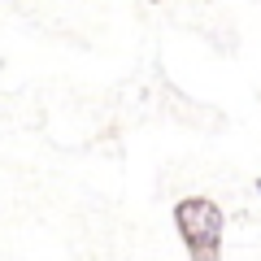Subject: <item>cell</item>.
<instances>
[{
    "label": "cell",
    "mask_w": 261,
    "mask_h": 261,
    "mask_svg": "<svg viewBox=\"0 0 261 261\" xmlns=\"http://www.w3.org/2000/svg\"><path fill=\"white\" fill-rule=\"evenodd\" d=\"M174 226L183 240L187 257L192 261H218L222 257V226L226 214L209 200V196H187L174 205Z\"/></svg>",
    "instance_id": "cell-1"
},
{
    "label": "cell",
    "mask_w": 261,
    "mask_h": 261,
    "mask_svg": "<svg viewBox=\"0 0 261 261\" xmlns=\"http://www.w3.org/2000/svg\"><path fill=\"white\" fill-rule=\"evenodd\" d=\"M257 196H261V183H257Z\"/></svg>",
    "instance_id": "cell-2"
}]
</instances>
